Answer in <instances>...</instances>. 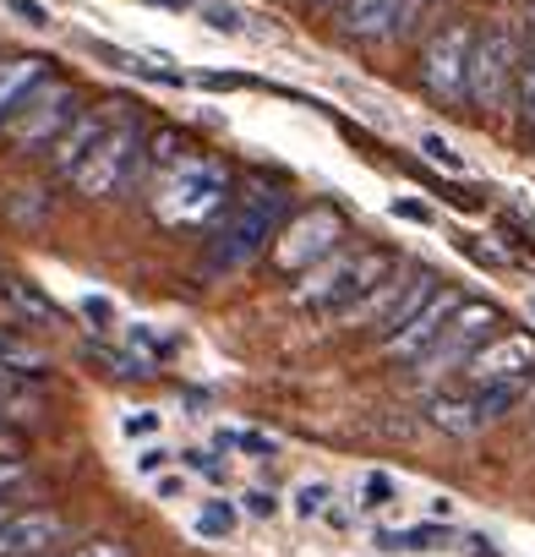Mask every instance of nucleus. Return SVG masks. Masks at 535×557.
Returning a JSON list of instances; mask_svg holds the SVG:
<instances>
[{
    "label": "nucleus",
    "instance_id": "obj_1",
    "mask_svg": "<svg viewBox=\"0 0 535 557\" xmlns=\"http://www.w3.org/2000/svg\"><path fill=\"white\" fill-rule=\"evenodd\" d=\"M290 219V191L268 186V181H251L246 191H229L224 213L208 224V246H202V273H240L246 262H257L268 251Z\"/></svg>",
    "mask_w": 535,
    "mask_h": 557
},
{
    "label": "nucleus",
    "instance_id": "obj_2",
    "mask_svg": "<svg viewBox=\"0 0 535 557\" xmlns=\"http://www.w3.org/2000/svg\"><path fill=\"white\" fill-rule=\"evenodd\" d=\"M383 278H394V257L377 246H356V251H334L318 268H307L296 278V307L318 312V318H350Z\"/></svg>",
    "mask_w": 535,
    "mask_h": 557
},
{
    "label": "nucleus",
    "instance_id": "obj_3",
    "mask_svg": "<svg viewBox=\"0 0 535 557\" xmlns=\"http://www.w3.org/2000/svg\"><path fill=\"white\" fill-rule=\"evenodd\" d=\"M224 202H229V175H224V164L191 153L186 164L159 170V186H153V213H159V224H170V230H202V224H213V219L224 213Z\"/></svg>",
    "mask_w": 535,
    "mask_h": 557
},
{
    "label": "nucleus",
    "instance_id": "obj_4",
    "mask_svg": "<svg viewBox=\"0 0 535 557\" xmlns=\"http://www.w3.org/2000/svg\"><path fill=\"white\" fill-rule=\"evenodd\" d=\"M142 126L121 110L110 126H104V137L83 153V164L66 175L83 197H126L137 181H142V170H148V159H142Z\"/></svg>",
    "mask_w": 535,
    "mask_h": 557
},
{
    "label": "nucleus",
    "instance_id": "obj_5",
    "mask_svg": "<svg viewBox=\"0 0 535 557\" xmlns=\"http://www.w3.org/2000/svg\"><path fill=\"white\" fill-rule=\"evenodd\" d=\"M524 34L519 23H497L486 34H475L470 45V72H464V104L497 115L508 99H513V83H519V66H524Z\"/></svg>",
    "mask_w": 535,
    "mask_h": 557
},
{
    "label": "nucleus",
    "instance_id": "obj_6",
    "mask_svg": "<svg viewBox=\"0 0 535 557\" xmlns=\"http://www.w3.org/2000/svg\"><path fill=\"white\" fill-rule=\"evenodd\" d=\"M77 88L72 83H61V77H45L7 121H0V132L12 137V148L17 153H50L55 148V137L77 121Z\"/></svg>",
    "mask_w": 535,
    "mask_h": 557
},
{
    "label": "nucleus",
    "instance_id": "obj_7",
    "mask_svg": "<svg viewBox=\"0 0 535 557\" xmlns=\"http://www.w3.org/2000/svg\"><path fill=\"white\" fill-rule=\"evenodd\" d=\"M470 45H475V28H470V23H448V28H437V34L421 45L415 77H421V94H426L432 104H464Z\"/></svg>",
    "mask_w": 535,
    "mask_h": 557
},
{
    "label": "nucleus",
    "instance_id": "obj_8",
    "mask_svg": "<svg viewBox=\"0 0 535 557\" xmlns=\"http://www.w3.org/2000/svg\"><path fill=\"white\" fill-rule=\"evenodd\" d=\"M345 235H350L345 213L328 208V202H318L312 213L285 219V230L274 235V262H279L285 273H307V268H318L323 257H334V251L345 246Z\"/></svg>",
    "mask_w": 535,
    "mask_h": 557
},
{
    "label": "nucleus",
    "instance_id": "obj_9",
    "mask_svg": "<svg viewBox=\"0 0 535 557\" xmlns=\"http://www.w3.org/2000/svg\"><path fill=\"white\" fill-rule=\"evenodd\" d=\"M432 290H437V278H432L426 268H421V273H410L405 285L383 278V285H377V290H372V296L350 312V318H356L372 339H383V345H388V339H394V334H399V329H405V323H410L426 301H432Z\"/></svg>",
    "mask_w": 535,
    "mask_h": 557
},
{
    "label": "nucleus",
    "instance_id": "obj_10",
    "mask_svg": "<svg viewBox=\"0 0 535 557\" xmlns=\"http://www.w3.org/2000/svg\"><path fill=\"white\" fill-rule=\"evenodd\" d=\"M497 323H502V312H497L492 301H459L453 318L443 323L437 345L421 356V367H426V372H459V367L497 334Z\"/></svg>",
    "mask_w": 535,
    "mask_h": 557
},
{
    "label": "nucleus",
    "instance_id": "obj_11",
    "mask_svg": "<svg viewBox=\"0 0 535 557\" xmlns=\"http://www.w3.org/2000/svg\"><path fill=\"white\" fill-rule=\"evenodd\" d=\"M530 377H535V339L530 334H492L464 361V383H530Z\"/></svg>",
    "mask_w": 535,
    "mask_h": 557
},
{
    "label": "nucleus",
    "instance_id": "obj_12",
    "mask_svg": "<svg viewBox=\"0 0 535 557\" xmlns=\"http://www.w3.org/2000/svg\"><path fill=\"white\" fill-rule=\"evenodd\" d=\"M459 301H464L459 290L437 285V290H432V301H426V307H421V312H415L394 339H388V356H394L399 367H421V356L437 345V334H443V323L453 318V307H459Z\"/></svg>",
    "mask_w": 535,
    "mask_h": 557
},
{
    "label": "nucleus",
    "instance_id": "obj_13",
    "mask_svg": "<svg viewBox=\"0 0 535 557\" xmlns=\"http://www.w3.org/2000/svg\"><path fill=\"white\" fill-rule=\"evenodd\" d=\"M66 541V519L55 508H23L0 524V557H50Z\"/></svg>",
    "mask_w": 535,
    "mask_h": 557
},
{
    "label": "nucleus",
    "instance_id": "obj_14",
    "mask_svg": "<svg viewBox=\"0 0 535 557\" xmlns=\"http://www.w3.org/2000/svg\"><path fill=\"white\" fill-rule=\"evenodd\" d=\"M121 115V104H110V110H77V121L55 137V148H50V164H55V175H72L77 164H83V153L104 137V126Z\"/></svg>",
    "mask_w": 535,
    "mask_h": 557
},
{
    "label": "nucleus",
    "instance_id": "obj_15",
    "mask_svg": "<svg viewBox=\"0 0 535 557\" xmlns=\"http://www.w3.org/2000/svg\"><path fill=\"white\" fill-rule=\"evenodd\" d=\"M339 28L356 39H388L399 23V0H339Z\"/></svg>",
    "mask_w": 535,
    "mask_h": 557
},
{
    "label": "nucleus",
    "instance_id": "obj_16",
    "mask_svg": "<svg viewBox=\"0 0 535 557\" xmlns=\"http://www.w3.org/2000/svg\"><path fill=\"white\" fill-rule=\"evenodd\" d=\"M45 77H50V61L45 55H12V61H0V121H7Z\"/></svg>",
    "mask_w": 535,
    "mask_h": 557
},
{
    "label": "nucleus",
    "instance_id": "obj_17",
    "mask_svg": "<svg viewBox=\"0 0 535 557\" xmlns=\"http://www.w3.org/2000/svg\"><path fill=\"white\" fill-rule=\"evenodd\" d=\"M0 296H7V301H12L23 318L45 323V329H55V323H61V307H55V301H50L39 285H28V278H12V273H7V285H0Z\"/></svg>",
    "mask_w": 535,
    "mask_h": 557
},
{
    "label": "nucleus",
    "instance_id": "obj_18",
    "mask_svg": "<svg viewBox=\"0 0 535 557\" xmlns=\"http://www.w3.org/2000/svg\"><path fill=\"white\" fill-rule=\"evenodd\" d=\"M519 394H524V383H470V410H475V421L486 426V421H497V416H508L513 405H519Z\"/></svg>",
    "mask_w": 535,
    "mask_h": 557
},
{
    "label": "nucleus",
    "instance_id": "obj_19",
    "mask_svg": "<svg viewBox=\"0 0 535 557\" xmlns=\"http://www.w3.org/2000/svg\"><path fill=\"white\" fill-rule=\"evenodd\" d=\"M0 367L17 372V377H45L50 372V356L34 339H23V334H0Z\"/></svg>",
    "mask_w": 535,
    "mask_h": 557
},
{
    "label": "nucleus",
    "instance_id": "obj_20",
    "mask_svg": "<svg viewBox=\"0 0 535 557\" xmlns=\"http://www.w3.org/2000/svg\"><path fill=\"white\" fill-rule=\"evenodd\" d=\"M88 361H99L110 377H121V383H148L153 377V361L148 356H137V350H110V345H88Z\"/></svg>",
    "mask_w": 535,
    "mask_h": 557
},
{
    "label": "nucleus",
    "instance_id": "obj_21",
    "mask_svg": "<svg viewBox=\"0 0 535 557\" xmlns=\"http://www.w3.org/2000/svg\"><path fill=\"white\" fill-rule=\"evenodd\" d=\"M437 546H448V530H437V524L377 530V552H437Z\"/></svg>",
    "mask_w": 535,
    "mask_h": 557
},
{
    "label": "nucleus",
    "instance_id": "obj_22",
    "mask_svg": "<svg viewBox=\"0 0 535 557\" xmlns=\"http://www.w3.org/2000/svg\"><path fill=\"white\" fill-rule=\"evenodd\" d=\"M432 421H437L443 432H453V437L481 432V421H475V410H470L464 394H437V399H432Z\"/></svg>",
    "mask_w": 535,
    "mask_h": 557
},
{
    "label": "nucleus",
    "instance_id": "obj_23",
    "mask_svg": "<svg viewBox=\"0 0 535 557\" xmlns=\"http://www.w3.org/2000/svg\"><path fill=\"white\" fill-rule=\"evenodd\" d=\"M142 159L159 164V170H175V164L191 159V143L181 132H153V137H142Z\"/></svg>",
    "mask_w": 535,
    "mask_h": 557
},
{
    "label": "nucleus",
    "instance_id": "obj_24",
    "mask_svg": "<svg viewBox=\"0 0 535 557\" xmlns=\"http://www.w3.org/2000/svg\"><path fill=\"white\" fill-rule=\"evenodd\" d=\"M191 524H197V535H208V541H229V535H235V524H240V513H235L224 497H208V503L197 508V519H191Z\"/></svg>",
    "mask_w": 535,
    "mask_h": 557
},
{
    "label": "nucleus",
    "instance_id": "obj_25",
    "mask_svg": "<svg viewBox=\"0 0 535 557\" xmlns=\"http://www.w3.org/2000/svg\"><path fill=\"white\" fill-rule=\"evenodd\" d=\"M45 399H39V388H34V377H17V372H7L0 367V410H17V416H34Z\"/></svg>",
    "mask_w": 535,
    "mask_h": 557
},
{
    "label": "nucleus",
    "instance_id": "obj_26",
    "mask_svg": "<svg viewBox=\"0 0 535 557\" xmlns=\"http://www.w3.org/2000/svg\"><path fill=\"white\" fill-rule=\"evenodd\" d=\"M219 448H240L246 459H274L279 454V443L274 437H262V432H240V426H219V437H213Z\"/></svg>",
    "mask_w": 535,
    "mask_h": 557
},
{
    "label": "nucleus",
    "instance_id": "obj_27",
    "mask_svg": "<svg viewBox=\"0 0 535 557\" xmlns=\"http://www.w3.org/2000/svg\"><path fill=\"white\" fill-rule=\"evenodd\" d=\"M388 503H399V481H394L388 470H366V475H361V508L377 513V508H388Z\"/></svg>",
    "mask_w": 535,
    "mask_h": 557
},
{
    "label": "nucleus",
    "instance_id": "obj_28",
    "mask_svg": "<svg viewBox=\"0 0 535 557\" xmlns=\"http://www.w3.org/2000/svg\"><path fill=\"white\" fill-rule=\"evenodd\" d=\"M443 7H448V0H399V23H394V34H421Z\"/></svg>",
    "mask_w": 535,
    "mask_h": 557
},
{
    "label": "nucleus",
    "instance_id": "obj_29",
    "mask_svg": "<svg viewBox=\"0 0 535 557\" xmlns=\"http://www.w3.org/2000/svg\"><path fill=\"white\" fill-rule=\"evenodd\" d=\"M328 503H334V486H328V481H301V486H296V513H301V519H323Z\"/></svg>",
    "mask_w": 535,
    "mask_h": 557
},
{
    "label": "nucleus",
    "instance_id": "obj_30",
    "mask_svg": "<svg viewBox=\"0 0 535 557\" xmlns=\"http://www.w3.org/2000/svg\"><path fill=\"white\" fill-rule=\"evenodd\" d=\"M513 99H519V115H524V132L535 137V50L524 55L519 66V83H513Z\"/></svg>",
    "mask_w": 535,
    "mask_h": 557
},
{
    "label": "nucleus",
    "instance_id": "obj_31",
    "mask_svg": "<svg viewBox=\"0 0 535 557\" xmlns=\"http://www.w3.org/2000/svg\"><path fill=\"white\" fill-rule=\"evenodd\" d=\"M23 475H28V459H23V448H17V443H0V492H12Z\"/></svg>",
    "mask_w": 535,
    "mask_h": 557
},
{
    "label": "nucleus",
    "instance_id": "obj_32",
    "mask_svg": "<svg viewBox=\"0 0 535 557\" xmlns=\"http://www.w3.org/2000/svg\"><path fill=\"white\" fill-rule=\"evenodd\" d=\"M421 153H426V159H432V164H443V170H453V175H459V170H464V159H459V153H453V143H443V137H437V132H426V137H421Z\"/></svg>",
    "mask_w": 535,
    "mask_h": 557
},
{
    "label": "nucleus",
    "instance_id": "obj_33",
    "mask_svg": "<svg viewBox=\"0 0 535 557\" xmlns=\"http://www.w3.org/2000/svg\"><path fill=\"white\" fill-rule=\"evenodd\" d=\"M50 557H132L121 541H83V546H72V552H50Z\"/></svg>",
    "mask_w": 535,
    "mask_h": 557
},
{
    "label": "nucleus",
    "instance_id": "obj_34",
    "mask_svg": "<svg viewBox=\"0 0 535 557\" xmlns=\"http://www.w3.org/2000/svg\"><path fill=\"white\" fill-rule=\"evenodd\" d=\"M246 513H257V519H274V513H279V497L268 492V486H251V492H246Z\"/></svg>",
    "mask_w": 535,
    "mask_h": 557
},
{
    "label": "nucleus",
    "instance_id": "obj_35",
    "mask_svg": "<svg viewBox=\"0 0 535 557\" xmlns=\"http://www.w3.org/2000/svg\"><path fill=\"white\" fill-rule=\"evenodd\" d=\"M181 459H186V465H191V470H202V475H213V481H219V475H224V465H219V459H213V454H208V448H181Z\"/></svg>",
    "mask_w": 535,
    "mask_h": 557
},
{
    "label": "nucleus",
    "instance_id": "obj_36",
    "mask_svg": "<svg viewBox=\"0 0 535 557\" xmlns=\"http://www.w3.org/2000/svg\"><path fill=\"white\" fill-rule=\"evenodd\" d=\"M159 432V416L142 410V416H126V437H153Z\"/></svg>",
    "mask_w": 535,
    "mask_h": 557
},
{
    "label": "nucleus",
    "instance_id": "obj_37",
    "mask_svg": "<svg viewBox=\"0 0 535 557\" xmlns=\"http://www.w3.org/2000/svg\"><path fill=\"white\" fill-rule=\"evenodd\" d=\"M164 465H170V448H142V454H137V470H142V475H159Z\"/></svg>",
    "mask_w": 535,
    "mask_h": 557
},
{
    "label": "nucleus",
    "instance_id": "obj_38",
    "mask_svg": "<svg viewBox=\"0 0 535 557\" xmlns=\"http://www.w3.org/2000/svg\"><path fill=\"white\" fill-rule=\"evenodd\" d=\"M464 541H470V546H464L470 557H502V546H497L492 535H464Z\"/></svg>",
    "mask_w": 535,
    "mask_h": 557
},
{
    "label": "nucleus",
    "instance_id": "obj_39",
    "mask_svg": "<svg viewBox=\"0 0 535 557\" xmlns=\"http://www.w3.org/2000/svg\"><path fill=\"white\" fill-rule=\"evenodd\" d=\"M208 23H213V28H229V34H240V17H235L229 7H213V12H208Z\"/></svg>",
    "mask_w": 535,
    "mask_h": 557
},
{
    "label": "nucleus",
    "instance_id": "obj_40",
    "mask_svg": "<svg viewBox=\"0 0 535 557\" xmlns=\"http://www.w3.org/2000/svg\"><path fill=\"white\" fill-rule=\"evenodd\" d=\"M519 34H524V50H535V0H530V12H524V23H519Z\"/></svg>",
    "mask_w": 535,
    "mask_h": 557
},
{
    "label": "nucleus",
    "instance_id": "obj_41",
    "mask_svg": "<svg viewBox=\"0 0 535 557\" xmlns=\"http://www.w3.org/2000/svg\"><path fill=\"white\" fill-rule=\"evenodd\" d=\"M83 312H88V318H99V323H104V318H110V301H99V296H88V301H83Z\"/></svg>",
    "mask_w": 535,
    "mask_h": 557
},
{
    "label": "nucleus",
    "instance_id": "obj_42",
    "mask_svg": "<svg viewBox=\"0 0 535 557\" xmlns=\"http://www.w3.org/2000/svg\"><path fill=\"white\" fill-rule=\"evenodd\" d=\"M159 492H164V497H186V475H170V481H159Z\"/></svg>",
    "mask_w": 535,
    "mask_h": 557
},
{
    "label": "nucleus",
    "instance_id": "obj_43",
    "mask_svg": "<svg viewBox=\"0 0 535 557\" xmlns=\"http://www.w3.org/2000/svg\"><path fill=\"white\" fill-rule=\"evenodd\" d=\"M394 213H399V219H426V208H421V202H394Z\"/></svg>",
    "mask_w": 535,
    "mask_h": 557
},
{
    "label": "nucleus",
    "instance_id": "obj_44",
    "mask_svg": "<svg viewBox=\"0 0 535 557\" xmlns=\"http://www.w3.org/2000/svg\"><path fill=\"white\" fill-rule=\"evenodd\" d=\"M12 513H17V508H12V497H0V524H7Z\"/></svg>",
    "mask_w": 535,
    "mask_h": 557
},
{
    "label": "nucleus",
    "instance_id": "obj_45",
    "mask_svg": "<svg viewBox=\"0 0 535 557\" xmlns=\"http://www.w3.org/2000/svg\"><path fill=\"white\" fill-rule=\"evenodd\" d=\"M318 7H328V12H334V7H339V0H318Z\"/></svg>",
    "mask_w": 535,
    "mask_h": 557
},
{
    "label": "nucleus",
    "instance_id": "obj_46",
    "mask_svg": "<svg viewBox=\"0 0 535 557\" xmlns=\"http://www.w3.org/2000/svg\"><path fill=\"white\" fill-rule=\"evenodd\" d=\"M0 285H7V268H0Z\"/></svg>",
    "mask_w": 535,
    "mask_h": 557
}]
</instances>
